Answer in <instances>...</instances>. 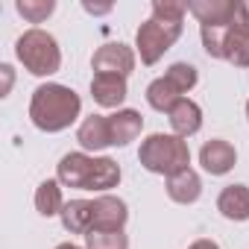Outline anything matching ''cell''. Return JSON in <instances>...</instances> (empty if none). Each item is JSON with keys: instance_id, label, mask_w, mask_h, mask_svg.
<instances>
[{"instance_id": "cell-7", "label": "cell", "mask_w": 249, "mask_h": 249, "mask_svg": "<svg viewBox=\"0 0 249 249\" xmlns=\"http://www.w3.org/2000/svg\"><path fill=\"white\" fill-rule=\"evenodd\" d=\"M94 73H114V76H129L135 71V53L132 47L120 44V41H108L103 44L94 59H91Z\"/></svg>"}, {"instance_id": "cell-5", "label": "cell", "mask_w": 249, "mask_h": 249, "mask_svg": "<svg viewBox=\"0 0 249 249\" xmlns=\"http://www.w3.org/2000/svg\"><path fill=\"white\" fill-rule=\"evenodd\" d=\"M15 56L18 62L33 73V76H50L62 68V50L56 44V38L38 27L27 30L18 44H15Z\"/></svg>"}, {"instance_id": "cell-2", "label": "cell", "mask_w": 249, "mask_h": 249, "mask_svg": "<svg viewBox=\"0 0 249 249\" xmlns=\"http://www.w3.org/2000/svg\"><path fill=\"white\" fill-rule=\"evenodd\" d=\"M79 108H82V100L73 88L59 85V82H47V85H38L33 91L30 120L41 132H62L79 117Z\"/></svg>"}, {"instance_id": "cell-16", "label": "cell", "mask_w": 249, "mask_h": 249, "mask_svg": "<svg viewBox=\"0 0 249 249\" xmlns=\"http://www.w3.org/2000/svg\"><path fill=\"white\" fill-rule=\"evenodd\" d=\"M199 194H202V179H199L196 170L188 167V170H179V173L167 176V196H170L173 202L191 205V202L199 199Z\"/></svg>"}, {"instance_id": "cell-12", "label": "cell", "mask_w": 249, "mask_h": 249, "mask_svg": "<svg viewBox=\"0 0 249 249\" xmlns=\"http://www.w3.org/2000/svg\"><path fill=\"white\" fill-rule=\"evenodd\" d=\"M91 97L103 108H117L123 100H126V76L94 73V79H91Z\"/></svg>"}, {"instance_id": "cell-10", "label": "cell", "mask_w": 249, "mask_h": 249, "mask_svg": "<svg viewBox=\"0 0 249 249\" xmlns=\"http://www.w3.org/2000/svg\"><path fill=\"white\" fill-rule=\"evenodd\" d=\"M237 0H191L188 12L199 21V27H229Z\"/></svg>"}, {"instance_id": "cell-6", "label": "cell", "mask_w": 249, "mask_h": 249, "mask_svg": "<svg viewBox=\"0 0 249 249\" xmlns=\"http://www.w3.org/2000/svg\"><path fill=\"white\" fill-rule=\"evenodd\" d=\"M223 59L234 68H249V0H237L231 24L226 30Z\"/></svg>"}, {"instance_id": "cell-20", "label": "cell", "mask_w": 249, "mask_h": 249, "mask_svg": "<svg viewBox=\"0 0 249 249\" xmlns=\"http://www.w3.org/2000/svg\"><path fill=\"white\" fill-rule=\"evenodd\" d=\"M85 249H129V237L123 231H88Z\"/></svg>"}, {"instance_id": "cell-17", "label": "cell", "mask_w": 249, "mask_h": 249, "mask_svg": "<svg viewBox=\"0 0 249 249\" xmlns=\"http://www.w3.org/2000/svg\"><path fill=\"white\" fill-rule=\"evenodd\" d=\"M59 217L71 234H88L94 229V199H71Z\"/></svg>"}, {"instance_id": "cell-4", "label": "cell", "mask_w": 249, "mask_h": 249, "mask_svg": "<svg viewBox=\"0 0 249 249\" xmlns=\"http://www.w3.org/2000/svg\"><path fill=\"white\" fill-rule=\"evenodd\" d=\"M138 161H141V167H147L150 173L173 176V173L191 167V150H188V141H185V138L156 132V135H150V138L141 141Z\"/></svg>"}, {"instance_id": "cell-3", "label": "cell", "mask_w": 249, "mask_h": 249, "mask_svg": "<svg viewBox=\"0 0 249 249\" xmlns=\"http://www.w3.org/2000/svg\"><path fill=\"white\" fill-rule=\"evenodd\" d=\"M65 188L79 191H108L120 182V164L108 156H88V153H68L56 170Z\"/></svg>"}, {"instance_id": "cell-13", "label": "cell", "mask_w": 249, "mask_h": 249, "mask_svg": "<svg viewBox=\"0 0 249 249\" xmlns=\"http://www.w3.org/2000/svg\"><path fill=\"white\" fill-rule=\"evenodd\" d=\"M108 126H111V144L114 147H126L129 141H135L144 129V117L135 108H117L114 114H108Z\"/></svg>"}, {"instance_id": "cell-9", "label": "cell", "mask_w": 249, "mask_h": 249, "mask_svg": "<svg viewBox=\"0 0 249 249\" xmlns=\"http://www.w3.org/2000/svg\"><path fill=\"white\" fill-rule=\"evenodd\" d=\"M234 161H237V153H234V147H231L229 141H223V138H211V141H205L202 150H199V164H202L205 173H211V176H226V173L234 167Z\"/></svg>"}, {"instance_id": "cell-21", "label": "cell", "mask_w": 249, "mask_h": 249, "mask_svg": "<svg viewBox=\"0 0 249 249\" xmlns=\"http://www.w3.org/2000/svg\"><path fill=\"white\" fill-rule=\"evenodd\" d=\"M15 9H18L30 24H41V21H47V18L53 15L56 0H18Z\"/></svg>"}, {"instance_id": "cell-26", "label": "cell", "mask_w": 249, "mask_h": 249, "mask_svg": "<svg viewBox=\"0 0 249 249\" xmlns=\"http://www.w3.org/2000/svg\"><path fill=\"white\" fill-rule=\"evenodd\" d=\"M56 249H82V246H76V243H59Z\"/></svg>"}, {"instance_id": "cell-19", "label": "cell", "mask_w": 249, "mask_h": 249, "mask_svg": "<svg viewBox=\"0 0 249 249\" xmlns=\"http://www.w3.org/2000/svg\"><path fill=\"white\" fill-rule=\"evenodd\" d=\"M62 208H65V199H62L59 179H44L36 188V211L41 217H56V214H62Z\"/></svg>"}, {"instance_id": "cell-8", "label": "cell", "mask_w": 249, "mask_h": 249, "mask_svg": "<svg viewBox=\"0 0 249 249\" xmlns=\"http://www.w3.org/2000/svg\"><path fill=\"white\" fill-rule=\"evenodd\" d=\"M129 220L126 202L111 194H100L94 199V229L91 231H123Z\"/></svg>"}, {"instance_id": "cell-24", "label": "cell", "mask_w": 249, "mask_h": 249, "mask_svg": "<svg viewBox=\"0 0 249 249\" xmlns=\"http://www.w3.org/2000/svg\"><path fill=\"white\" fill-rule=\"evenodd\" d=\"M82 9L91 12V15H106V12L111 9V3H100V6H97V3H82Z\"/></svg>"}, {"instance_id": "cell-11", "label": "cell", "mask_w": 249, "mask_h": 249, "mask_svg": "<svg viewBox=\"0 0 249 249\" xmlns=\"http://www.w3.org/2000/svg\"><path fill=\"white\" fill-rule=\"evenodd\" d=\"M76 141L82 150L88 153H100L106 147H114L111 144V126H108V117L106 114H91L79 123L76 129Z\"/></svg>"}, {"instance_id": "cell-27", "label": "cell", "mask_w": 249, "mask_h": 249, "mask_svg": "<svg viewBox=\"0 0 249 249\" xmlns=\"http://www.w3.org/2000/svg\"><path fill=\"white\" fill-rule=\"evenodd\" d=\"M246 117H249V100H246Z\"/></svg>"}, {"instance_id": "cell-14", "label": "cell", "mask_w": 249, "mask_h": 249, "mask_svg": "<svg viewBox=\"0 0 249 249\" xmlns=\"http://www.w3.org/2000/svg\"><path fill=\"white\" fill-rule=\"evenodd\" d=\"M167 117H170L173 135H179V138H191V135H196L199 126H202V108H199L194 100H188V97H182V100L170 108Z\"/></svg>"}, {"instance_id": "cell-1", "label": "cell", "mask_w": 249, "mask_h": 249, "mask_svg": "<svg viewBox=\"0 0 249 249\" xmlns=\"http://www.w3.org/2000/svg\"><path fill=\"white\" fill-rule=\"evenodd\" d=\"M185 12L188 3H173V0H156L153 3V18L144 21L135 33V47L144 65H156L179 41Z\"/></svg>"}, {"instance_id": "cell-23", "label": "cell", "mask_w": 249, "mask_h": 249, "mask_svg": "<svg viewBox=\"0 0 249 249\" xmlns=\"http://www.w3.org/2000/svg\"><path fill=\"white\" fill-rule=\"evenodd\" d=\"M226 30L229 27H199L202 47L211 59H223V44H226Z\"/></svg>"}, {"instance_id": "cell-15", "label": "cell", "mask_w": 249, "mask_h": 249, "mask_svg": "<svg viewBox=\"0 0 249 249\" xmlns=\"http://www.w3.org/2000/svg\"><path fill=\"white\" fill-rule=\"evenodd\" d=\"M217 211L234 223L249 220V188L246 185H226L217 196Z\"/></svg>"}, {"instance_id": "cell-25", "label": "cell", "mask_w": 249, "mask_h": 249, "mask_svg": "<svg viewBox=\"0 0 249 249\" xmlns=\"http://www.w3.org/2000/svg\"><path fill=\"white\" fill-rule=\"evenodd\" d=\"M188 249H220V246H217L214 240H208V237H202V240H194V243H191Z\"/></svg>"}, {"instance_id": "cell-22", "label": "cell", "mask_w": 249, "mask_h": 249, "mask_svg": "<svg viewBox=\"0 0 249 249\" xmlns=\"http://www.w3.org/2000/svg\"><path fill=\"white\" fill-rule=\"evenodd\" d=\"M164 76H167V79H170L182 94H188V91L196 85V79H199V76H196V68H194V65H188V62H176V65H170Z\"/></svg>"}, {"instance_id": "cell-18", "label": "cell", "mask_w": 249, "mask_h": 249, "mask_svg": "<svg viewBox=\"0 0 249 249\" xmlns=\"http://www.w3.org/2000/svg\"><path fill=\"white\" fill-rule=\"evenodd\" d=\"M185 94L167 79V76H159V79H153L150 85H147V103L156 108V111H167L170 114V108L182 100Z\"/></svg>"}]
</instances>
